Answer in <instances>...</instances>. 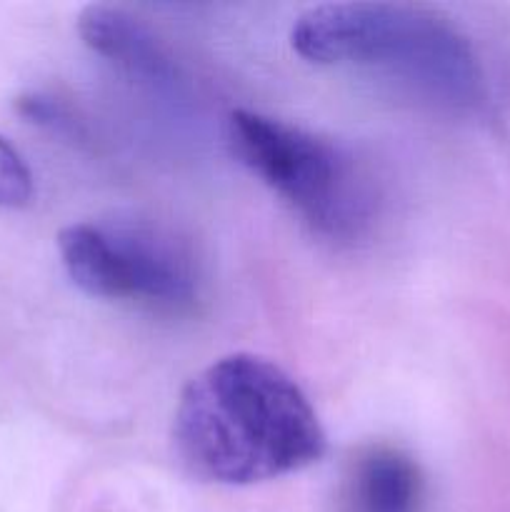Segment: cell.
<instances>
[{"instance_id": "6da1fadb", "label": "cell", "mask_w": 510, "mask_h": 512, "mask_svg": "<svg viewBox=\"0 0 510 512\" xmlns=\"http://www.w3.org/2000/svg\"><path fill=\"white\" fill-rule=\"evenodd\" d=\"M173 443L195 478L218 485L298 473L328 448L303 388L280 365L250 353L215 360L185 385Z\"/></svg>"}, {"instance_id": "7a4b0ae2", "label": "cell", "mask_w": 510, "mask_h": 512, "mask_svg": "<svg viewBox=\"0 0 510 512\" xmlns=\"http://www.w3.org/2000/svg\"><path fill=\"white\" fill-rule=\"evenodd\" d=\"M300 58L400 80L448 108L483 103L485 80L470 40L435 10L405 3H323L290 30Z\"/></svg>"}, {"instance_id": "3957f363", "label": "cell", "mask_w": 510, "mask_h": 512, "mask_svg": "<svg viewBox=\"0 0 510 512\" xmlns=\"http://www.w3.org/2000/svg\"><path fill=\"white\" fill-rule=\"evenodd\" d=\"M228 145L318 235L355 240L373 223V185L340 145L250 110L230 113Z\"/></svg>"}, {"instance_id": "277c9868", "label": "cell", "mask_w": 510, "mask_h": 512, "mask_svg": "<svg viewBox=\"0 0 510 512\" xmlns=\"http://www.w3.org/2000/svg\"><path fill=\"white\" fill-rule=\"evenodd\" d=\"M65 273L83 293L183 310L198 298V273L180 243L140 225L78 223L58 238Z\"/></svg>"}, {"instance_id": "5b68a950", "label": "cell", "mask_w": 510, "mask_h": 512, "mask_svg": "<svg viewBox=\"0 0 510 512\" xmlns=\"http://www.w3.org/2000/svg\"><path fill=\"white\" fill-rule=\"evenodd\" d=\"M78 33L93 53L118 65L125 73L153 85L175 80V65L163 43L128 10L115 5H88L78 18Z\"/></svg>"}, {"instance_id": "8992f818", "label": "cell", "mask_w": 510, "mask_h": 512, "mask_svg": "<svg viewBox=\"0 0 510 512\" xmlns=\"http://www.w3.org/2000/svg\"><path fill=\"white\" fill-rule=\"evenodd\" d=\"M423 495L418 463L390 445L365 448L345 478V512H420Z\"/></svg>"}, {"instance_id": "52a82bcc", "label": "cell", "mask_w": 510, "mask_h": 512, "mask_svg": "<svg viewBox=\"0 0 510 512\" xmlns=\"http://www.w3.org/2000/svg\"><path fill=\"white\" fill-rule=\"evenodd\" d=\"M33 173L23 155L0 135V208H23L33 200Z\"/></svg>"}]
</instances>
